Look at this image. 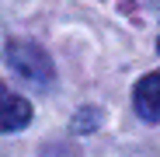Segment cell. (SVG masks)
<instances>
[{"instance_id":"cell-1","label":"cell","mask_w":160,"mask_h":157,"mask_svg":"<svg viewBox=\"0 0 160 157\" xmlns=\"http://www.w3.org/2000/svg\"><path fill=\"white\" fill-rule=\"evenodd\" d=\"M7 63H11V70L21 77V81L38 84V87H49L52 77H56L49 52L42 45H35V42H11L7 45Z\"/></svg>"},{"instance_id":"cell-2","label":"cell","mask_w":160,"mask_h":157,"mask_svg":"<svg viewBox=\"0 0 160 157\" xmlns=\"http://www.w3.org/2000/svg\"><path fill=\"white\" fill-rule=\"evenodd\" d=\"M32 122V105L24 101L18 91H11L7 84H0V133H14Z\"/></svg>"},{"instance_id":"cell-3","label":"cell","mask_w":160,"mask_h":157,"mask_svg":"<svg viewBox=\"0 0 160 157\" xmlns=\"http://www.w3.org/2000/svg\"><path fill=\"white\" fill-rule=\"evenodd\" d=\"M132 105L146 122H160V70L146 73L132 91Z\"/></svg>"},{"instance_id":"cell-4","label":"cell","mask_w":160,"mask_h":157,"mask_svg":"<svg viewBox=\"0 0 160 157\" xmlns=\"http://www.w3.org/2000/svg\"><path fill=\"white\" fill-rule=\"evenodd\" d=\"M157 49H160V42H157Z\"/></svg>"}]
</instances>
